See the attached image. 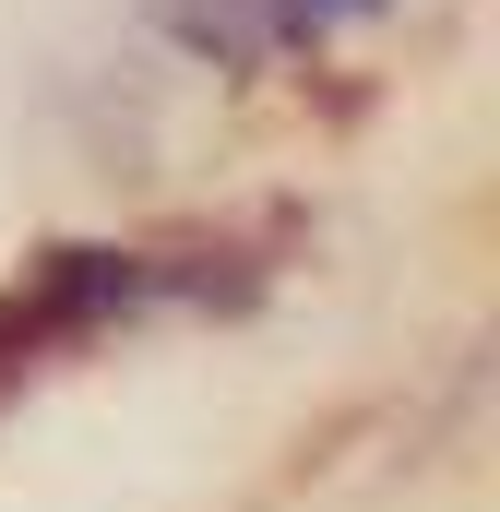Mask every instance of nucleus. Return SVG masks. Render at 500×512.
<instances>
[{
  "label": "nucleus",
  "mask_w": 500,
  "mask_h": 512,
  "mask_svg": "<svg viewBox=\"0 0 500 512\" xmlns=\"http://www.w3.org/2000/svg\"><path fill=\"white\" fill-rule=\"evenodd\" d=\"M155 298V262L143 251H36L24 262V286L0 298V393L24 382L48 346H72V334H96V322H120V310H143Z\"/></svg>",
  "instance_id": "obj_1"
},
{
  "label": "nucleus",
  "mask_w": 500,
  "mask_h": 512,
  "mask_svg": "<svg viewBox=\"0 0 500 512\" xmlns=\"http://www.w3.org/2000/svg\"><path fill=\"white\" fill-rule=\"evenodd\" d=\"M381 0H274V36L286 48H310V36H334V24H370Z\"/></svg>",
  "instance_id": "obj_2"
}]
</instances>
